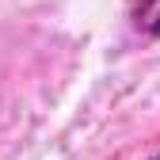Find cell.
Segmentation results:
<instances>
[{"label":"cell","instance_id":"2","mask_svg":"<svg viewBox=\"0 0 160 160\" xmlns=\"http://www.w3.org/2000/svg\"><path fill=\"white\" fill-rule=\"evenodd\" d=\"M149 160H160V152H152V156H149Z\"/></svg>","mask_w":160,"mask_h":160},{"label":"cell","instance_id":"1","mask_svg":"<svg viewBox=\"0 0 160 160\" xmlns=\"http://www.w3.org/2000/svg\"><path fill=\"white\" fill-rule=\"evenodd\" d=\"M133 23H137V31H141V34L160 38V0H141L137 12H133Z\"/></svg>","mask_w":160,"mask_h":160}]
</instances>
